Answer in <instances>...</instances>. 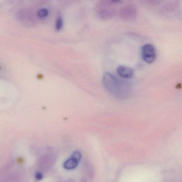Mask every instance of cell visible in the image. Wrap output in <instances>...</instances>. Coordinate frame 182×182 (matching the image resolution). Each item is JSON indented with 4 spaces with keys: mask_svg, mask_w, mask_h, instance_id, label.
Wrapping results in <instances>:
<instances>
[{
    "mask_svg": "<svg viewBox=\"0 0 182 182\" xmlns=\"http://www.w3.org/2000/svg\"><path fill=\"white\" fill-rule=\"evenodd\" d=\"M103 84L108 92L119 99H126L131 96V85L124 79L106 72L103 77Z\"/></svg>",
    "mask_w": 182,
    "mask_h": 182,
    "instance_id": "obj_1",
    "label": "cell"
},
{
    "mask_svg": "<svg viewBox=\"0 0 182 182\" xmlns=\"http://www.w3.org/2000/svg\"><path fill=\"white\" fill-rule=\"evenodd\" d=\"M118 1H101L96 5L95 12L97 17L102 20H109L116 13V3Z\"/></svg>",
    "mask_w": 182,
    "mask_h": 182,
    "instance_id": "obj_2",
    "label": "cell"
},
{
    "mask_svg": "<svg viewBox=\"0 0 182 182\" xmlns=\"http://www.w3.org/2000/svg\"><path fill=\"white\" fill-rule=\"evenodd\" d=\"M119 16L120 18L126 21H132L137 17V9L132 3L126 4L121 6L119 10Z\"/></svg>",
    "mask_w": 182,
    "mask_h": 182,
    "instance_id": "obj_3",
    "label": "cell"
},
{
    "mask_svg": "<svg viewBox=\"0 0 182 182\" xmlns=\"http://www.w3.org/2000/svg\"><path fill=\"white\" fill-rule=\"evenodd\" d=\"M141 55L143 61L148 64H151L156 58V51L154 47L152 44H146L141 49Z\"/></svg>",
    "mask_w": 182,
    "mask_h": 182,
    "instance_id": "obj_4",
    "label": "cell"
},
{
    "mask_svg": "<svg viewBox=\"0 0 182 182\" xmlns=\"http://www.w3.org/2000/svg\"><path fill=\"white\" fill-rule=\"evenodd\" d=\"M116 73L119 76L123 79L131 78L134 75V70L130 67L120 65L116 68Z\"/></svg>",
    "mask_w": 182,
    "mask_h": 182,
    "instance_id": "obj_5",
    "label": "cell"
},
{
    "mask_svg": "<svg viewBox=\"0 0 182 182\" xmlns=\"http://www.w3.org/2000/svg\"><path fill=\"white\" fill-rule=\"evenodd\" d=\"M79 164V161H77L76 159L71 157L68 159L64 162V167L68 170H71L75 169L78 166Z\"/></svg>",
    "mask_w": 182,
    "mask_h": 182,
    "instance_id": "obj_6",
    "label": "cell"
},
{
    "mask_svg": "<svg viewBox=\"0 0 182 182\" xmlns=\"http://www.w3.org/2000/svg\"><path fill=\"white\" fill-rule=\"evenodd\" d=\"M49 11L46 8H42L37 12V15L40 18H45L49 16Z\"/></svg>",
    "mask_w": 182,
    "mask_h": 182,
    "instance_id": "obj_7",
    "label": "cell"
},
{
    "mask_svg": "<svg viewBox=\"0 0 182 182\" xmlns=\"http://www.w3.org/2000/svg\"><path fill=\"white\" fill-rule=\"evenodd\" d=\"M63 27V19L61 17H59L57 19L56 21V24H55L56 30H61Z\"/></svg>",
    "mask_w": 182,
    "mask_h": 182,
    "instance_id": "obj_8",
    "label": "cell"
},
{
    "mask_svg": "<svg viewBox=\"0 0 182 182\" xmlns=\"http://www.w3.org/2000/svg\"><path fill=\"white\" fill-rule=\"evenodd\" d=\"M81 154L80 152L78 151H76V152H74L73 153V154L72 155V157L76 159L77 161H80L81 159Z\"/></svg>",
    "mask_w": 182,
    "mask_h": 182,
    "instance_id": "obj_9",
    "label": "cell"
},
{
    "mask_svg": "<svg viewBox=\"0 0 182 182\" xmlns=\"http://www.w3.org/2000/svg\"><path fill=\"white\" fill-rule=\"evenodd\" d=\"M35 178H36L37 179H38V180L42 179L43 178L42 174L40 173H37V174H36V175H35Z\"/></svg>",
    "mask_w": 182,
    "mask_h": 182,
    "instance_id": "obj_10",
    "label": "cell"
}]
</instances>
